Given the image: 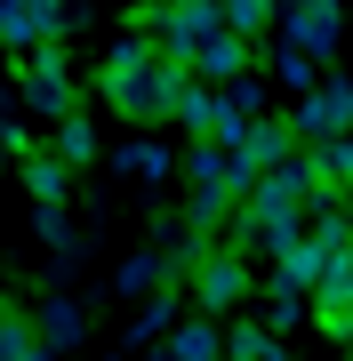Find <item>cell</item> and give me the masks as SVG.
Masks as SVG:
<instances>
[{
  "label": "cell",
  "instance_id": "cell-2",
  "mask_svg": "<svg viewBox=\"0 0 353 361\" xmlns=\"http://www.w3.org/2000/svg\"><path fill=\"white\" fill-rule=\"evenodd\" d=\"M25 104L40 121H73V73H65V49H32L25 56Z\"/></svg>",
  "mask_w": 353,
  "mask_h": 361
},
{
  "label": "cell",
  "instance_id": "cell-1",
  "mask_svg": "<svg viewBox=\"0 0 353 361\" xmlns=\"http://www.w3.org/2000/svg\"><path fill=\"white\" fill-rule=\"evenodd\" d=\"M185 73L193 65H177V56L161 49V32H129L105 56V104L120 121H169V113H185V97H193Z\"/></svg>",
  "mask_w": 353,
  "mask_h": 361
},
{
  "label": "cell",
  "instance_id": "cell-13",
  "mask_svg": "<svg viewBox=\"0 0 353 361\" xmlns=\"http://www.w3.org/2000/svg\"><path fill=\"white\" fill-rule=\"evenodd\" d=\"M73 337H80V313H73V305H49V313H40V345H49V353L73 345Z\"/></svg>",
  "mask_w": 353,
  "mask_h": 361
},
{
  "label": "cell",
  "instance_id": "cell-10",
  "mask_svg": "<svg viewBox=\"0 0 353 361\" xmlns=\"http://www.w3.org/2000/svg\"><path fill=\"white\" fill-rule=\"evenodd\" d=\"M25 185H32V201H40V209H56L73 177H65V161H25Z\"/></svg>",
  "mask_w": 353,
  "mask_h": 361
},
{
  "label": "cell",
  "instance_id": "cell-9",
  "mask_svg": "<svg viewBox=\"0 0 353 361\" xmlns=\"http://www.w3.org/2000/svg\"><path fill=\"white\" fill-rule=\"evenodd\" d=\"M177 361H225V329L217 322H185L177 329Z\"/></svg>",
  "mask_w": 353,
  "mask_h": 361
},
{
  "label": "cell",
  "instance_id": "cell-6",
  "mask_svg": "<svg viewBox=\"0 0 353 361\" xmlns=\"http://www.w3.org/2000/svg\"><path fill=\"white\" fill-rule=\"evenodd\" d=\"M241 297H249V265L233 257V249L201 265V305H209V313H225V305H241Z\"/></svg>",
  "mask_w": 353,
  "mask_h": 361
},
{
  "label": "cell",
  "instance_id": "cell-14",
  "mask_svg": "<svg viewBox=\"0 0 353 361\" xmlns=\"http://www.w3.org/2000/svg\"><path fill=\"white\" fill-rule=\"evenodd\" d=\"M120 169H129V177H161V169H169V153H161V145H129V153H120Z\"/></svg>",
  "mask_w": 353,
  "mask_h": 361
},
{
  "label": "cell",
  "instance_id": "cell-5",
  "mask_svg": "<svg viewBox=\"0 0 353 361\" xmlns=\"http://www.w3.org/2000/svg\"><path fill=\"white\" fill-rule=\"evenodd\" d=\"M314 322H321V337H353V249L329 257L321 289H314Z\"/></svg>",
  "mask_w": 353,
  "mask_h": 361
},
{
  "label": "cell",
  "instance_id": "cell-11",
  "mask_svg": "<svg viewBox=\"0 0 353 361\" xmlns=\"http://www.w3.org/2000/svg\"><path fill=\"white\" fill-rule=\"evenodd\" d=\"M265 16H273V0H225V32H265Z\"/></svg>",
  "mask_w": 353,
  "mask_h": 361
},
{
  "label": "cell",
  "instance_id": "cell-8",
  "mask_svg": "<svg viewBox=\"0 0 353 361\" xmlns=\"http://www.w3.org/2000/svg\"><path fill=\"white\" fill-rule=\"evenodd\" d=\"M0 361H49V345H40V322H25V313L0 305Z\"/></svg>",
  "mask_w": 353,
  "mask_h": 361
},
{
  "label": "cell",
  "instance_id": "cell-7",
  "mask_svg": "<svg viewBox=\"0 0 353 361\" xmlns=\"http://www.w3.org/2000/svg\"><path fill=\"white\" fill-rule=\"evenodd\" d=\"M193 73H201V80H217V89H233V80L249 73V40H241V32H217L209 49L193 56Z\"/></svg>",
  "mask_w": 353,
  "mask_h": 361
},
{
  "label": "cell",
  "instance_id": "cell-12",
  "mask_svg": "<svg viewBox=\"0 0 353 361\" xmlns=\"http://www.w3.org/2000/svg\"><path fill=\"white\" fill-rule=\"evenodd\" d=\"M56 153H65V161H89V153H97V129H89L80 113H73V121H56Z\"/></svg>",
  "mask_w": 353,
  "mask_h": 361
},
{
  "label": "cell",
  "instance_id": "cell-4",
  "mask_svg": "<svg viewBox=\"0 0 353 361\" xmlns=\"http://www.w3.org/2000/svg\"><path fill=\"white\" fill-rule=\"evenodd\" d=\"M345 32H353V16L337 8V0H289V49H305L314 65L337 49Z\"/></svg>",
  "mask_w": 353,
  "mask_h": 361
},
{
  "label": "cell",
  "instance_id": "cell-3",
  "mask_svg": "<svg viewBox=\"0 0 353 361\" xmlns=\"http://www.w3.org/2000/svg\"><path fill=\"white\" fill-rule=\"evenodd\" d=\"M289 129H297V137H314V145L353 137V80H321V89L297 104V121H289Z\"/></svg>",
  "mask_w": 353,
  "mask_h": 361
}]
</instances>
